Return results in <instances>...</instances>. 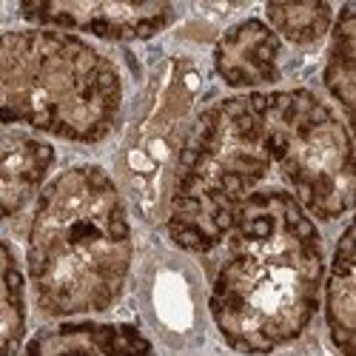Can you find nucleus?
Segmentation results:
<instances>
[{"label": "nucleus", "mask_w": 356, "mask_h": 356, "mask_svg": "<svg viewBox=\"0 0 356 356\" xmlns=\"http://www.w3.org/2000/svg\"><path fill=\"white\" fill-rule=\"evenodd\" d=\"M214 251L209 311L234 350L271 353L311 325L325 274L322 240L285 188L248 197Z\"/></svg>", "instance_id": "nucleus-1"}, {"label": "nucleus", "mask_w": 356, "mask_h": 356, "mask_svg": "<svg viewBox=\"0 0 356 356\" xmlns=\"http://www.w3.org/2000/svg\"><path fill=\"white\" fill-rule=\"evenodd\" d=\"M26 262L46 316L97 314L117 302L131 268V228L103 168L74 165L43 188Z\"/></svg>", "instance_id": "nucleus-2"}, {"label": "nucleus", "mask_w": 356, "mask_h": 356, "mask_svg": "<svg viewBox=\"0 0 356 356\" xmlns=\"http://www.w3.org/2000/svg\"><path fill=\"white\" fill-rule=\"evenodd\" d=\"M274 168L268 92L209 106L194 120L174 171L165 211L174 245L202 257L211 254Z\"/></svg>", "instance_id": "nucleus-3"}, {"label": "nucleus", "mask_w": 356, "mask_h": 356, "mask_svg": "<svg viewBox=\"0 0 356 356\" xmlns=\"http://www.w3.org/2000/svg\"><path fill=\"white\" fill-rule=\"evenodd\" d=\"M120 106V74L86 40L51 29L0 35V126L100 143L114 131Z\"/></svg>", "instance_id": "nucleus-4"}, {"label": "nucleus", "mask_w": 356, "mask_h": 356, "mask_svg": "<svg viewBox=\"0 0 356 356\" xmlns=\"http://www.w3.org/2000/svg\"><path fill=\"white\" fill-rule=\"evenodd\" d=\"M268 111L285 191L316 220L350 211L353 152L345 123L305 88L268 92Z\"/></svg>", "instance_id": "nucleus-5"}, {"label": "nucleus", "mask_w": 356, "mask_h": 356, "mask_svg": "<svg viewBox=\"0 0 356 356\" xmlns=\"http://www.w3.org/2000/svg\"><path fill=\"white\" fill-rule=\"evenodd\" d=\"M197 95L200 72L188 57H168L148 80L120 152L126 188L145 220H160L168 211L177 160L194 126Z\"/></svg>", "instance_id": "nucleus-6"}, {"label": "nucleus", "mask_w": 356, "mask_h": 356, "mask_svg": "<svg viewBox=\"0 0 356 356\" xmlns=\"http://www.w3.org/2000/svg\"><path fill=\"white\" fill-rule=\"evenodd\" d=\"M17 12L43 26L77 29L103 40H145L174 20L168 3H20Z\"/></svg>", "instance_id": "nucleus-7"}, {"label": "nucleus", "mask_w": 356, "mask_h": 356, "mask_svg": "<svg viewBox=\"0 0 356 356\" xmlns=\"http://www.w3.org/2000/svg\"><path fill=\"white\" fill-rule=\"evenodd\" d=\"M214 69L231 88H259L280 80V38L257 17L231 26L217 40Z\"/></svg>", "instance_id": "nucleus-8"}, {"label": "nucleus", "mask_w": 356, "mask_h": 356, "mask_svg": "<svg viewBox=\"0 0 356 356\" xmlns=\"http://www.w3.org/2000/svg\"><path fill=\"white\" fill-rule=\"evenodd\" d=\"M23 356H154L134 325L63 322L32 337Z\"/></svg>", "instance_id": "nucleus-9"}, {"label": "nucleus", "mask_w": 356, "mask_h": 356, "mask_svg": "<svg viewBox=\"0 0 356 356\" xmlns=\"http://www.w3.org/2000/svg\"><path fill=\"white\" fill-rule=\"evenodd\" d=\"M54 163V148L32 134L0 126V220L23 211Z\"/></svg>", "instance_id": "nucleus-10"}, {"label": "nucleus", "mask_w": 356, "mask_h": 356, "mask_svg": "<svg viewBox=\"0 0 356 356\" xmlns=\"http://www.w3.org/2000/svg\"><path fill=\"white\" fill-rule=\"evenodd\" d=\"M328 328L334 345L353 356V328H356V296H353V228L348 225L337 243L334 265L328 274Z\"/></svg>", "instance_id": "nucleus-11"}, {"label": "nucleus", "mask_w": 356, "mask_h": 356, "mask_svg": "<svg viewBox=\"0 0 356 356\" xmlns=\"http://www.w3.org/2000/svg\"><path fill=\"white\" fill-rule=\"evenodd\" d=\"M325 86L342 106L345 117L353 114V95H356V20L353 6H342L337 23H334V38L328 51V66H325Z\"/></svg>", "instance_id": "nucleus-12"}, {"label": "nucleus", "mask_w": 356, "mask_h": 356, "mask_svg": "<svg viewBox=\"0 0 356 356\" xmlns=\"http://www.w3.org/2000/svg\"><path fill=\"white\" fill-rule=\"evenodd\" d=\"M26 334V293L17 259L0 243V356H12Z\"/></svg>", "instance_id": "nucleus-13"}, {"label": "nucleus", "mask_w": 356, "mask_h": 356, "mask_svg": "<svg viewBox=\"0 0 356 356\" xmlns=\"http://www.w3.org/2000/svg\"><path fill=\"white\" fill-rule=\"evenodd\" d=\"M274 35H282L293 46H314L334 26L331 3H268L265 6Z\"/></svg>", "instance_id": "nucleus-14"}]
</instances>
